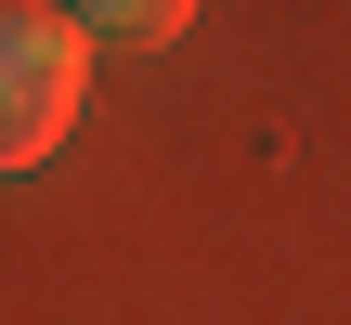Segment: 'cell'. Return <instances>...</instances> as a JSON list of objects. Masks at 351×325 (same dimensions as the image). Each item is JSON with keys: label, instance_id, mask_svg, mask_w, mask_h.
<instances>
[{"label": "cell", "instance_id": "2", "mask_svg": "<svg viewBox=\"0 0 351 325\" xmlns=\"http://www.w3.org/2000/svg\"><path fill=\"white\" fill-rule=\"evenodd\" d=\"M78 39H117V52H169L182 26H195V0H52Z\"/></svg>", "mask_w": 351, "mask_h": 325}, {"label": "cell", "instance_id": "1", "mask_svg": "<svg viewBox=\"0 0 351 325\" xmlns=\"http://www.w3.org/2000/svg\"><path fill=\"white\" fill-rule=\"evenodd\" d=\"M78 104H91V39L52 0H0V182L65 156Z\"/></svg>", "mask_w": 351, "mask_h": 325}]
</instances>
